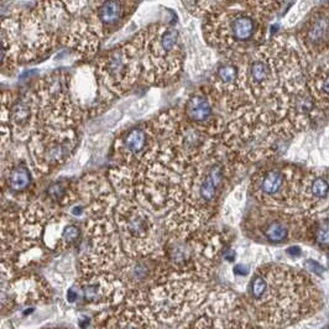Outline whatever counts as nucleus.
I'll list each match as a JSON object with an SVG mask.
<instances>
[{
  "instance_id": "nucleus-7",
  "label": "nucleus",
  "mask_w": 329,
  "mask_h": 329,
  "mask_svg": "<svg viewBox=\"0 0 329 329\" xmlns=\"http://www.w3.org/2000/svg\"><path fill=\"white\" fill-rule=\"evenodd\" d=\"M203 280L171 275L167 280L146 292L147 303L157 321L173 323L185 319L207 298Z\"/></svg>"
},
{
  "instance_id": "nucleus-21",
  "label": "nucleus",
  "mask_w": 329,
  "mask_h": 329,
  "mask_svg": "<svg viewBox=\"0 0 329 329\" xmlns=\"http://www.w3.org/2000/svg\"><path fill=\"white\" fill-rule=\"evenodd\" d=\"M299 207L312 217L329 209V176L321 173L304 175Z\"/></svg>"
},
{
  "instance_id": "nucleus-9",
  "label": "nucleus",
  "mask_w": 329,
  "mask_h": 329,
  "mask_svg": "<svg viewBox=\"0 0 329 329\" xmlns=\"http://www.w3.org/2000/svg\"><path fill=\"white\" fill-rule=\"evenodd\" d=\"M303 178L301 170L293 166H265L252 175L250 193L262 207L297 210Z\"/></svg>"
},
{
  "instance_id": "nucleus-12",
  "label": "nucleus",
  "mask_w": 329,
  "mask_h": 329,
  "mask_svg": "<svg viewBox=\"0 0 329 329\" xmlns=\"http://www.w3.org/2000/svg\"><path fill=\"white\" fill-rule=\"evenodd\" d=\"M247 234L259 241L284 244L307 234L308 224L297 210L260 207L251 210L244 220Z\"/></svg>"
},
{
  "instance_id": "nucleus-19",
  "label": "nucleus",
  "mask_w": 329,
  "mask_h": 329,
  "mask_svg": "<svg viewBox=\"0 0 329 329\" xmlns=\"http://www.w3.org/2000/svg\"><path fill=\"white\" fill-rule=\"evenodd\" d=\"M298 44L302 53L311 58L329 52V9H318L306 20L298 31Z\"/></svg>"
},
{
  "instance_id": "nucleus-5",
  "label": "nucleus",
  "mask_w": 329,
  "mask_h": 329,
  "mask_svg": "<svg viewBox=\"0 0 329 329\" xmlns=\"http://www.w3.org/2000/svg\"><path fill=\"white\" fill-rule=\"evenodd\" d=\"M131 42L140 59L141 77L148 83H167L182 68L185 48L176 27L153 24L136 35Z\"/></svg>"
},
{
  "instance_id": "nucleus-24",
  "label": "nucleus",
  "mask_w": 329,
  "mask_h": 329,
  "mask_svg": "<svg viewBox=\"0 0 329 329\" xmlns=\"http://www.w3.org/2000/svg\"><path fill=\"white\" fill-rule=\"evenodd\" d=\"M19 304L17 280H14L11 266L0 262V316L14 311Z\"/></svg>"
},
{
  "instance_id": "nucleus-23",
  "label": "nucleus",
  "mask_w": 329,
  "mask_h": 329,
  "mask_svg": "<svg viewBox=\"0 0 329 329\" xmlns=\"http://www.w3.org/2000/svg\"><path fill=\"white\" fill-rule=\"evenodd\" d=\"M32 183L34 177L31 170L22 162L14 163L7 167L6 173L1 181L2 190L15 197L27 195L29 190L31 189Z\"/></svg>"
},
{
  "instance_id": "nucleus-3",
  "label": "nucleus",
  "mask_w": 329,
  "mask_h": 329,
  "mask_svg": "<svg viewBox=\"0 0 329 329\" xmlns=\"http://www.w3.org/2000/svg\"><path fill=\"white\" fill-rule=\"evenodd\" d=\"M280 2H218L205 15L204 36L225 58L240 59L262 46L266 37L265 17L276 11Z\"/></svg>"
},
{
  "instance_id": "nucleus-27",
  "label": "nucleus",
  "mask_w": 329,
  "mask_h": 329,
  "mask_svg": "<svg viewBox=\"0 0 329 329\" xmlns=\"http://www.w3.org/2000/svg\"><path fill=\"white\" fill-rule=\"evenodd\" d=\"M16 64L12 53L11 45L4 30L0 27V68L12 69Z\"/></svg>"
},
{
  "instance_id": "nucleus-25",
  "label": "nucleus",
  "mask_w": 329,
  "mask_h": 329,
  "mask_svg": "<svg viewBox=\"0 0 329 329\" xmlns=\"http://www.w3.org/2000/svg\"><path fill=\"white\" fill-rule=\"evenodd\" d=\"M308 227L314 242L322 249H329V209L327 214L319 215Z\"/></svg>"
},
{
  "instance_id": "nucleus-17",
  "label": "nucleus",
  "mask_w": 329,
  "mask_h": 329,
  "mask_svg": "<svg viewBox=\"0 0 329 329\" xmlns=\"http://www.w3.org/2000/svg\"><path fill=\"white\" fill-rule=\"evenodd\" d=\"M146 292L129 293L109 316L103 329H157V319L148 306Z\"/></svg>"
},
{
  "instance_id": "nucleus-2",
  "label": "nucleus",
  "mask_w": 329,
  "mask_h": 329,
  "mask_svg": "<svg viewBox=\"0 0 329 329\" xmlns=\"http://www.w3.org/2000/svg\"><path fill=\"white\" fill-rule=\"evenodd\" d=\"M240 89L247 104L271 106L280 96L306 84L301 51L284 37L271 40L237 59Z\"/></svg>"
},
{
  "instance_id": "nucleus-22",
  "label": "nucleus",
  "mask_w": 329,
  "mask_h": 329,
  "mask_svg": "<svg viewBox=\"0 0 329 329\" xmlns=\"http://www.w3.org/2000/svg\"><path fill=\"white\" fill-rule=\"evenodd\" d=\"M306 86L319 108L329 105V57L307 73Z\"/></svg>"
},
{
  "instance_id": "nucleus-10",
  "label": "nucleus",
  "mask_w": 329,
  "mask_h": 329,
  "mask_svg": "<svg viewBox=\"0 0 329 329\" xmlns=\"http://www.w3.org/2000/svg\"><path fill=\"white\" fill-rule=\"evenodd\" d=\"M101 100L109 101L128 92L141 77L138 51L133 42L109 49L94 67Z\"/></svg>"
},
{
  "instance_id": "nucleus-15",
  "label": "nucleus",
  "mask_w": 329,
  "mask_h": 329,
  "mask_svg": "<svg viewBox=\"0 0 329 329\" xmlns=\"http://www.w3.org/2000/svg\"><path fill=\"white\" fill-rule=\"evenodd\" d=\"M123 282L110 272H83L78 281L68 288L67 299H82L93 308H104L120 304L126 298Z\"/></svg>"
},
{
  "instance_id": "nucleus-6",
  "label": "nucleus",
  "mask_w": 329,
  "mask_h": 329,
  "mask_svg": "<svg viewBox=\"0 0 329 329\" xmlns=\"http://www.w3.org/2000/svg\"><path fill=\"white\" fill-rule=\"evenodd\" d=\"M224 237L214 230H198L188 236H168L162 257L171 275L205 280L224 250Z\"/></svg>"
},
{
  "instance_id": "nucleus-14",
  "label": "nucleus",
  "mask_w": 329,
  "mask_h": 329,
  "mask_svg": "<svg viewBox=\"0 0 329 329\" xmlns=\"http://www.w3.org/2000/svg\"><path fill=\"white\" fill-rule=\"evenodd\" d=\"M160 139L152 121L123 131L114 143V157L119 167L141 170L157 160Z\"/></svg>"
},
{
  "instance_id": "nucleus-20",
  "label": "nucleus",
  "mask_w": 329,
  "mask_h": 329,
  "mask_svg": "<svg viewBox=\"0 0 329 329\" xmlns=\"http://www.w3.org/2000/svg\"><path fill=\"white\" fill-rule=\"evenodd\" d=\"M10 128L16 140L27 141L40 125L39 100L34 91L15 98L10 110Z\"/></svg>"
},
{
  "instance_id": "nucleus-16",
  "label": "nucleus",
  "mask_w": 329,
  "mask_h": 329,
  "mask_svg": "<svg viewBox=\"0 0 329 329\" xmlns=\"http://www.w3.org/2000/svg\"><path fill=\"white\" fill-rule=\"evenodd\" d=\"M222 104H224L222 96L213 87L212 89L200 88L188 96L182 114L188 123L217 138V135H222L227 124L220 114Z\"/></svg>"
},
{
  "instance_id": "nucleus-4",
  "label": "nucleus",
  "mask_w": 329,
  "mask_h": 329,
  "mask_svg": "<svg viewBox=\"0 0 329 329\" xmlns=\"http://www.w3.org/2000/svg\"><path fill=\"white\" fill-rule=\"evenodd\" d=\"M294 128L267 106L245 105L233 111L222 133L223 145L241 162H256L280 153Z\"/></svg>"
},
{
  "instance_id": "nucleus-13",
  "label": "nucleus",
  "mask_w": 329,
  "mask_h": 329,
  "mask_svg": "<svg viewBox=\"0 0 329 329\" xmlns=\"http://www.w3.org/2000/svg\"><path fill=\"white\" fill-rule=\"evenodd\" d=\"M78 142L77 129L40 125L27 140L32 163L40 175H48L68 161Z\"/></svg>"
},
{
  "instance_id": "nucleus-26",
  "label": "nucleus",
  "mask_w": 329,
  "mask_h": 329,
  "mask_svg": "<svg viewBox=\"0 0 329 329\" xmlns=\"http://www.w3.org/2000/svg\"><path fill=\"white\" fill-rule=\"evenodd\" d=\"M82 239V230L81 228L73 223H67L63 225L59 236L58 246L57 250H66L72 246H76Z\"/></svg>"
},
{
  "instance_id": "nucleus-11",
  "label": "nucleus",
  "mask_w": 329,
  "mask_h": 329,
  "mask_svg": "<svg viewBox=\"0 0 329 329\" xmlns=\"http://www.w3.org/2000/svg\"><path fill=\"white\" fill-rule=\"evenodd\" d=\"M180 329H256L236 297L225 289H213L205 301L185 318Z\"/></svg>"
},
{
  "instance_id": "nucleus-18",
  "label": "nucleus",
  "mask_w": 329,
  "mask_h": 329,
  "mask_svg": "<svg viewBox=\"0 0 329 329\" xmlns=\"http://www.w3.org/2000/svg\"><path fill=\"white\" fill-rule=\"evenodd\" d=\"M136 6L138 4L131 1H94L88 2V9H86L84 14L101 39H104L120 29Z\"/></svg>"
},
{
  "instance_id": "nucleus-8",
  "label": "nucleus",
  "mask_w": 329,
  "mask_h": 329,
  "mask_svg": "<svg viewBox=\"0 0 329 329\" xmlns=\"http://www.w3.org/2000/svg\"><path fill=\"white\" fill-rule=\"evenodd\" d=\"M113 220L120 239L121 249L129 257L160 254L157 227L147 208L134 198H120L113 209Z\"/></svg>"
},
{
  "instance_id": "nucleus-1",
  "label": "nucleus",
  "mask_w": 329,
  "mask_h": 329,
  "mask_svg": "<svg viewBox=\"0 0 329 329\" xmlns=\"http://www.w3.org/2000/svg\"><path fill=\"white\" fill-rule=\"evenodd\" d=\"M319 301L318 289L306 274L269 264L250 279L245 307L256 329H282L312 316Z\"/></svg>"
}]
</instances>
